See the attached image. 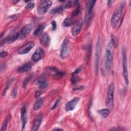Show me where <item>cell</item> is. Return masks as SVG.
<instances>
[{
    "label": "cell",
    "instance_id": "cell-1",
    "mask_svg": "<svg viewBox=\"0 0 131 131\" xmlns=\"http://www.w3.org/2000/svg\"><path fill=\"white\" fill-rule=\"evenodd\" d=\"M114 45V40L111 39L108 45L106 51L104 60V67L105 74H108L110 71L113 63V56L111 51L112 48Z\"/></svg>",
    "mask_w": 131,
    "mask_h": 131
},
{
    "label": "cell",
    "instance_id": "cell-2",
    "mask_svg": "<svg viewBox=\"0 0 131 131\" xmlns=\"http://www.w3.org/2000/svg\"><path fill=\"white\" fill-rule=\"evenodd\" d=\"M124 5L125 3H122L114 12L111 20V25L113 28H116V27L117 26L120 20Z\"/></svg>",
    "mask_w": 131,
    "mask_h": 131
},
{
    "label": "cell",
    "instance_id": "cell-3",
    "mask_svg": "<svg viewBox=\"0 0 131 131\" xmlns=\"http://www.w3.org/2000/svg\"><path fill=\"white\" fill-rule=\"evenodd\" d=\"M115 91V85L113 83H111L108 89L106 105L109 109H112L114 106V94Z\"/></svg>",
    "mask_w": 131,
    "mask_h": 131
},
{
    "label": "cell",
    "instance_id": "cell-4",
    "mask_svg": "<svg viewBox=\"0 0 131 131\" xmlns=\"http://www.w3.org/2000/svg\"><path fill=\"white\" fill-rule=\"evenodd\" d=\"M96 2V1H91L89 2V3L87 4L86 9L85 11V24L87 26L90 25L92 18H93V10L94 6Z\"/></svg>",
    "mask_w": 131,
    "mask_h": 131
},
{
    "label": "cell",
    "instance_id": "cell-5",
    "mask_svg": "<svg viewBox=\"0 0 131 131\" xmlns=\"http://www.w3.org/2000/svg\"><path fill=\"white\" fill-rule=\"evenodd\" d=\"M101 50V41L100 38L98 37L96 42V50H95V73L96 75L97 74L98 72Z\"/></svg>",
    "mask_w": 131,
    "mask_h": 131
},
{
    "label": "cell",
    "instance_id": "cell-6",
    "mask_svg": "<svg viewBox=\"0 0 131 131\" xmlns=\"http://www.w3.org/2000/svg\"><path fill=\"white\" fill-rule=\"evenodd\" d=\"M122 68H123V75L124 78V80L126 84H128V71L127 68V64H126V51L124 48L122 50Z\"/></svg>",
    "mask_w": 131,
    "mask_h": 131
},
{
    "label": "cell",
    "instance_id": "cell-7",
    "mask_svg": "<svg viewBox=\"0 0 131 131\" xmlns=\"http://www.w3.org/2000/svg\"><path fill=\"white\" fill-rule=\"evenodd\" d=\"M52 2L51 1H43L38 6L37 9L38 13L40 15L45 14L48 11L49 8L52 5Z\"/></svg>",
    "mask_w": 131,
    "mask_h": 131
},
{
    "label": "cell",
    "instance_id": "cell-8",
    "mask_svg": "<svg viewBox=\"0 0 131 131\" xmlns=\"http://www.w3.org/2000/svg\"><path fill=\"white\" fill-rule=\"evenodd\" d=\"M34 46V42L33 41H31L27 43L25 45L23 46L22 48L19 49L18 53L20 54H26L28 53L31 49Z\"/></svg>",
    "mask_w": 131,
    "mask_h": 131
},
{
    "label": "cell",
    "instance_id": "cell-9",
    "mask_svg": "<svg viewBox=\"0 0 131 131\" xmlns=\"http://www.w3.org/2000/svg\"><path fill=\"white\" fill-rule=\"evenodd\" d=\"M31 30V26L30 24H27L24 26L20 31L19 32V39H22L28 36Z\"/></svg>",
    "mask_w": 131,
    "mask_h": 131
},
{
    "label": "cell",
    "instance_id": "cell-10",
    "mask_svg": "<svg viewBox=\"0 0 131 131\" xmlns=\"http://www.w3.org/2000/svg\"><path fill=\"white\" fill-rule=\"evenodd\" d=\"M44 55V51L41 48H38L34 52V54L32 55L31 60L33 62H37L42 59Z\"/></svg>",
    "mask_w": 131,
    "mask_h": 131
},
{
    "label": "cell",
    "instance_id": "cell-11",
    "mask_svg": "<svg viewBox=\"0 0 131 131\" xmlns=\"http://www.w3.org/2000/svg\"><path fill=\"white\" fill-rule=\"evenodd\" d=\"M79 100V98L75 97L70 101L68 102L65 106V109L67 111H71L73 110Z\"/></svg>",
    "mask_w": 131,
    "mask_h": 131
},
{
    "label": "cell",
    "instance_id": "cell-12",
    "mask_svg": "<svg viewBox=\"0 0 131 131\" xmlns=\"http://www.w3.org/2000/svg\"><path fill=\"white\" fill-rule=\"evenodd\" d=\"M40 42L41 44L44 47H48L50 43V38L48 34L46 33L42 34L40 38Z\"/></svg>",
    "mask_w": 131,
    "mask_h": 131
},
{
    "label": "cell",
    "instance_id": "cell-13",
    "mask_svg": "<svg viewBox=\"0 0 131 131\" xmlns=\"http://www.w3.org/2000/svg\"><path fill=\"white\" fill-rule=\"evenodd\" d=\"M68 40L67 39H65L61 46V54L60 56L62 59H65L67 56L68 48Z\"/></svg>",
    "mask_w": 131,
    "mask_h": 131
},
{
    "label": "cell",
    "instance_id": "cell-14",
    "mask_svg": "<svg viewBox=\"0 0 131 131\" xmlns=\"http://www.w3.org/2000/svg\"><path fill=\"white\" fill-rule=\"evenodd\" d=\"M36 84L40 89H45L48 85V83L45 78L43 77H39L35 81Z\"/></svg>",
    "mask_w": 131,
    "mask_h": 131
},
{
    "label": "cell",
    "instance_id": "cell-15",
    "mask_svg": "<svg viewBox=\"0 0 131 131\" xmlns=\"http://www.w3.org/2000/svg\"><path fill=\"white\" fill-rule=\"evenodd\" d=\"M42 120V116L40 114V115H38L37 117V118L35 119V120H34L31 130H32V131L37 130L41 123Z\"/></svg>",
    "mask_w": 131,
    "mask_h": 131
},
{
    "label": "cell",
    "instance_id": "cell-16",
    "mask_svg": "<svg viewBox=\"0 0 131 131\" xmlns=\"http://www.w3.org/2000/svg\"><path fill=\"white\" fill-rule=\"evenodd\" d=\"M21 119L22 121V129H23L27 123V110L25 106L22 107L21 109Z\"/></svg>",
    "mask_w": 131,
    "mask_h": 131
},
{
    "label": "cell",
    "instance_id": "cell-17",
    "mask_svg": "<svg viewBox=\"0 0 131 131\" xmlns=\"http://www.w3.org/2000/svg\"><path fill=\"white\" fill-rule=\"evenodd\" d=\"M82 26V21L81 20H80L73 27L72 30V35L74 36L77 35L80 32Z\"/></svg>",
    "mask_w": 131,
    "mask_h": 131
},
{
    "label": "cell",
    "instance_id": "cell-18",
    "mask_svg": "<svg viewBox=\"0 0 131 131\" xmlns=\"http://www.w3.org/2000/svg\"><path fill=\"white\" fill-rule=\"evenodd\" d=\"M32 68V65L31 63H27L22 66L20 67L18 69V71L19 73H23L25 72H27L31 70Z\"/></svg>",
    "mask_w": 131,
    "mask_h": 131
},
{
    "label": "cell",
    "instance_id": "cell-19",
    "mask_svg": "<svg viewBox=\"0 0 131 131\" xmlns=\"http://www.w3.org/2000/svg\"><path fill=\"white\" fill-rule=\"evenodd\" d=\"M45 25H42V24H40L39 25L37 28L35 30V31H34L33 34L35 36H38L40 35L42 32H43V30H44L45 28Z\"/></svg>",
    "mask_w": 131,
    "mask_h": 131
},
{
    "label": "cell",
    "instance_id": "cell-20",
    "mask_svg": "<svg viewBox=\"0 0 131 131\" xmlns=\"http://www.w3.org/2000/svg\"><path fill=\"white\" fill-rule=\"evenodd\" d=\"M19 33H16L13 35H12L7 39V42L8 43H11L12 42H14L18 39H19Z\"/></svg>",
    "mask_w": 131,
    "mask_h": 131
},
{
    "label": "cell",
    "instance_id": "cell-21",
    "mask_svg": "<svg viewBox=\"0 0 131 131\" xmlns=\"http://www.w3.org/2000/svg\"><path fill=\"white\" fill-rule=\"evenodd\" d=\"M43 101L42 99L40 98V99H37V101L35 103V104L34 105V106H33L34 110L35 111H36V110H38V109H39L43 105Z\"/></svg>",
    "mask_w": 131,
    "mask_h": 131
},
{
    "label": "cell",
    "instance_id": "cell-22",
    "mask_svg": "<svg viewBox=\"0 0 131 131\" xmlns=\"http://www.w3.org/2000/svg\"><path fill=\"white\" fill-rule=\"evenodd\" d=\"M73 23V19L72 18H67L63 22V25L64 27H69Z\"/></svg>",
    "mask_w": 131,
    "mask_h": 131
},
{
    "label": "cell",
    "instance_id": "cell-23",
    "mask_svg": "<svg viewBox=\"0 0 131 131\" xmlns=\"http://www.w3.org/2000/svg\"><path fill=\"white\" fill-rule=\"evenodd\" d=\"M98 113L104 118H107L110 114V111L108 109H104L98 111Z\"/></svg>",
    "mask_w": 131,
    "mask_h": 131
},
{
    "label": "cell",
    "instance_id": "cell-24",
    "mask_svg": "<svg viewBox=\"0 0 131 131\" xmlns=\"http://www.w3.org/2000/svg\"><path fill=\"white\" fill-rule=\"evenodd\" d=\"M63 6H59L54 8L50 11V13L52 14H56V13H61L63 11Z\"/></svg>",
    "mask_w": 131,
    "mask_h": 131
},
{
    "label": "cell",
    "instance_id": "cell-25",
    "mask_svg": "<svg viewBox=\"0 0 131 131\" xmlns=\"http://www.w3.org/2000/svg\"><path fill=\"white\" fill-rule=\"evenodd\" d=\"M10 118V116H9V115L6 118V119H5V121H4V123H3V124L2 128L1 129V131H5V130H6L7 127V125H8V122H9V120Z\"/></svg>",
    "mask_w": 131,
    "mask_h": 131
},
{
    "label": "cell",
    "instance_id": "cell-26",
    "mask_svg": "<svg viewBox=\"0 0 131 131\" xmlns=\"http://www.w3.org/2000/svg\"><path fill=\"white\" fill-rule=\"evenodd\" d=\"M77 7L75 9V10L74 11H73L72 13V17H76L77 16H78L79 14V13H80V6H79V4L78 3L77 4Z\"/></svg>",
    "mask_w": 131,
    "mask_h": 131
},
{
    "label": "cell",
    "instance_id": "cell-27",
    "mask_svg": "<svg viewBox=\"0 0 131 131\" xmlns=\"http://www.w3.org/2000/svg\"><path fill=\"white\" fill-rule=\"evenodd\" d=\"M31 77H32V76H31V75H29V76H28V77H27L24 79V81H23V84H22V86H23V87L24 88H26V85H27L28 82L30 81V80L31 79Z\"/></svg>",
    "mask_w": 131,
    "mask_h": 131
},
{
    "label": "cell",
    "instance_id": "cell-28",
    "mask_svg": "<svg viewBox=\"0 0 131 131\" xmlns=\"http://www.w3.org/2000/svg\"><path fill=\"white\" fill-rule=\"evenodd\" d=\"M12 82V80L9 81L8 82V83H7V84L6 85V87H5V88H4V89L3 90V93H2L3 95H5V94H6V91H7V90L9 88L10 85L11 83Z\"/></svg>",
    "mask_w": 131,
    "mask_h": 131
},
{
    "label": "cell",
    "instance_id": "cell-29",
    "mask_svg": "<svg viewBox=\"0 0 131 131\" xmlns=\"http://www.w3.org/2000/svg\"><path fill=\"white\" fill-rule=\"evenodd\" d=\"M34 3L33 2H32V1H30L28 4L25 7V8L26 9H32L34 7Z\"/></svg>",
    "mask_w": 131,
    "mask_h": 131
},
{
    "label": "cell",
    "instance_id": "cell-30",
    "mask_svg": "<svg viewBox=\"0 0 131 131\" xmlns=\"http://www.w3.org/2000/svg\"><path fill=\"white\" fill-rule=\"evenodd\" d=\"M17 90H18V88L17 87H15V88L13 89L12 91V93H11V96L13 98H16L17 95Z\"/></svg>",
    "mask_w": 131,
    "mask_h": 131
},
{
    "label": "cell",
    "instance_id": "cell-31",
    "mask_svg": "<svg viewBox=\"0 0 131 131\" xmlns=\"http://www.w3.org/2000/svg\"><path fill=\"white\" fill-rule=\"evenodd\" d=\"M73 5V4L72 2H71V1H68V2L66 3V4L65 6V8H66V9L70 8Z\"/></svg>",
    "mask_w": 131,
    "mask_h": 131
},
{
    "label": "cell",
    "instance_id": "cell-32",
    "mask_svg": "<svg viewBox=\"0 0 131 131\" xmlns=\"http://www.w3.org/2000/svg\"><path fill=\"white\" fill-rule=\"evenodd\" d=\"M81 69V67H79V68H77V69L75 70V71L72 73V76H76V75L80 71Z\"/></svg>",
    "mask_w": 131,
    "mask_h": 131
},
{
    "label": "cell",
    "instance_id": "cell-33",
    "mask_svg": "<svg viewBox=\"0 0 131 131\" xmlns=\"http://www.w3.org/2000/svg\"><path fill=\"white\" fill-rule=\"evenodd\" d=\"M52 24V30H55L56 29V23L55 21H52L51 22Z\"/></svg>",
    "mask_w": 131,
    "mask_h": 131
},
{
    "label": "cell",
    "instance_id": "cell-34",
    "mask_svg": "<svg viewBox=\"0 0 131 131\" xmlns=\"http://www.w3.org/2000/svg\"><path fill=\"white\" fill-rule=\"evenodd\" d=\"M60 102V99H57V100L55 101L54 105L53 106V107H52V108L51 109H52V110L55 109L57 107V106H58V105L59 104Z\"/></svg>",
    "mask_w": 131,
    "mask_h": 131
},
{
    "label": "cell",
    "instance_id": "cell-35",
    "mask_svg": "<svg viewBox=\"0 0 131 131\" xmlns=\"http://www.w3.org/2000/svg\"><path fill=\"white\" fill-rule=\"evenodd\" d=\"M8 55V53L6 51H3L1 53V57L2 58H5Z\"/></svg>",
    "mask_w": 131,
    "mask_h": 131
},
{
    "label": "cell",
    "instance_id": "cell-36",
    "mask_svg": "<svg viewBox=\"0 0 131 131\" xmlns=\"http://www.w3.org/2000/svg\"><path fill=\"white\" fill-rule=\"evenodd\" d=\"M40 94H41V93H40V92L39 91H36V92L35 93V98H38L40 96Z\"/></svg>",
    "mask_w": 131,
    "mask_h": 131
},
{
    "label": "cell",
    "instance_id": "cell-37",
    "mask_svg": "<svg viewBox=\"0 0 131 131\" xmlns=\"http://www.w3.org/2000/svg\"><path fill=\"white\" fill-rule=\"evenodd\" d=\"M7 41V39L6 38H5V39H4L3 40H2L1 41V46L4 45L5 42H6Z\"/></svg>",
    "mask_w": 131,
    "mask_h": 131
},
{
    "label": "cell",
    "instance_id": "cell-38",
    "mask_svg": "<svg viewBox=\"0 0 131 131\" xmlns=\"http://www.w3.org/2000/svg\"><path fill=\"white\" fill-rule=\"evenodd\" d=\"M113 2H114V1H108V6L111 5L112 4V3H113Z\"/></svg>",
    "mask_w": 131,
    "mask_h": 131
},
{
    "label": "cell",
    "instance_id": "cell-39",
    "mask_svg": "<svg viewBox=\"0 0 131 131\" xmlns=\"http://www.w3.org/2000/svg\"><path fill=\"white\" fill-rule=\"evenodd\" d=\"M53 130H63V129H62V128H54Z\"/></svg>",
    "mask_w": 131,
    "mask_h": 131
},
{
    "label": "cell",
    "instance_id": "cell-40",
    "mask_svg": "<svg viewBox=\"0 0 131 131\" xmlns=\"http://www.w3.org/2000/svg\"><path fill=\"white\" fill-rule=\"evenodd\" d=\"M18 2H19V1H13V3H17Z\"/></svg>",
    "mask_w": 131,
    "mask_h": 131
}]
</instances>
